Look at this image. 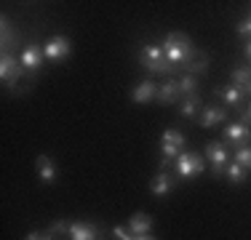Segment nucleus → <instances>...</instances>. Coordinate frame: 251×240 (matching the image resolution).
Masks as SVG:
<instances>
[{
    "label": "nucleus",
    "instance_id": "obj_1",
    "mask_svg": "<svg viewBox=\"0 0 251 240\" xmlns=\"http://www.w3.org/2000/svg\"><path fill=\"white\" fill-rule=\"evenodd\" d=\"M160 48H163V53H166V62H169L171 67H176V70L184 67V64H190L195 59V53H198V48L193 46V40H190L184 32L163 35Z\"/></svg>",
    "mask_w": 251,
    "mask_h": 240
},
{
    "label": "nucleus",
    "instance_id": "obj_2",
    "mask_svg": "<svg viewBox=\"0 0 251 240\" xmlns=\"http://www.w3.org/2000/svg\"><path fill=\"white\" fill-rule=\"evenodd\" d=\"M139 64L145 67L147 72H152V75H176V67H171L169 62H166V53L163 48L158 43H145L139 51Z\"/></svg>",
    "mask_w": 251,
    "mask_h": 240
},
{
    "label": "nucleus",
    "instance_id": "obj_3",
    "mask_svg": "<svg viewBox=\"0 0 251 240\" xmlns=\"http://www.w3.org/2000/svg\"><path fill=\"white\" fill-rule=\"evenodd\" d=\"M184 152V134L176 128H166L160 134V171H169V163Z\"/></svg>",
    "mask_w": 251,
    "mask_h": 240
},
{
    "label": "nucleus",
    "instance_id": "obj_4",
    "mask_svg": "<svg viewBox=\"0 0 251 240\" xmlns=\"http://www.w3.org/2000/svg\"><path fill=\"white\" fill-rule=\"evenodd\" d=\"M22 77H27L25 67H22V59L14 56V53H3L0 56V80H3V86L8 88V91H16V83L22 80Z\"/></svg>",
    "mask_w": 251,
    "mask_h": 240
},
{
    "label": "nucleus",
    "instance_id": "obj_5",
    "mask_svg": "<svg viewBox=\"0 0 251 240\" xmlns=\"http://www.w3.org/2000/svg\"><path fill=\"white\" fill-rule=\"evenodd\" d=\"M206 158H208V163H211L214 176H225V168L230 163V144L225 139H211L206 144Z\"/></svg>",
    "mask_w": 251,
    "mask_h": 240
},
{
    "label": "nucleus",
    "instance_id": "obj_6",
    "mask_svg": "<svg viewBox=\"0 0 251 240\" xmlns=\"http://www.w3.org/2000/svg\"><path fill=\"white\" fill-rule=\"evenodd\" d=\"M206 171V158L198 152H182L176 158V176L179 179H195Z\"/></svg>",
    "mask_w": 251,
    "mask_h": 240
},
{
    "label": "nucleus",
    "instance_id": "obj_7",
    "mask_svg": "<svg viewBox=\"0 0 251 240\" xmlns=\"http://www.w3.org/2000/svg\"><path fill=\"white\" fill-rule=\"evenodd\" d=\"M19 59H22V67H25L27 72V80H35L38 77V72H40V64H43V46H38V43H27L25 46V51L19 53Z\"/></svg>",
    "mask_w": 251,
    "mask_h": 240
},
{
    "label": "nucleus",
    "instance_id": "obj_8",
    "mask_svg": "<svg viewBox=\"0 0 251 240\" xmlns=\"http://www.w3.org/2000/svg\"><path fill=\"white\" fill-rule=\"evenodd\" d=\"M70 53H73V43H70V38H64V35H53V38H49L43 43V56L49 59V62H62Z\"/></svg>",
    "mask_w": 251,
    "mask_h": 240
},
{
    "label": "nucleus",
    "instance_id": "obj_9",
    "mask_svg": "<svg viewBox=\"0 0 251 240\" xmlns=\"http://www.w3.org/2000/svg\"><path fill=\"white\" fill-rule=\"evenodd\" d=\"M225 142L232 144V147H246L251 142V125L243 123V120H235V123H227L225 125Z\"/></svg>",
    "mask_w": 251,
    "mask_h": 240
},
{
    "label": "nucleus",
    "instance_id": "obj_10",
    "mask_svg": "<svg viewBox=\"0 0 251 240\" xmlns=\"http://www.w3.org/2000/svg\"><path fill=\"white\" fill-rule=\"evenodd\" d=\"M0 48H3V53H14V48H19L22 43V35H19V29H14L11 27V22H8V16L3 14V19H0Z\"/></svg>",
    "mask_w": 251,
    "mask_h": 240
},
{
    "label": "nucleus",
    "instance_id": "obj_11",
    "mask_svg": "<svg viewBox=\"0 0 251 240\" xmlns=\"http://www.w3.org/2000/svg\"><path fill=\"white\" fill-rule=\"evenodd\" d=\"M227 120V107H219V104H211V107H203L201 115H198V123L203 128H217Z\"/></svg>",
    "mask_w": 251,
    "mask_h": 240
},
{
    "label": "nucleus",
    "instance_id": "obj_12",
    "mask_svg": "<svg viewBox=\"0 0 251 240\" xmlns=\"http://www.w3.org/2000/svg\"><path fill=\"white\" fill-rule=\"evenodd\" d=\"M35 171H38V179L43 184H53L59 179V168L51 160V155H38V160H35Z\"/></svg>",
    "mask_w": 251,
    "mask_h": 240
},
{
    "label": "nucleus",
    "instance_id": "obj_13",
    "mask_svg": "<svg viewBox=\"0 0 251 240\" xmlns=\"http://www.w3.org/2000/svg\"><path fill=\"white\" fill-rule=\"evenodd\" d=\"M70 240H101V230L91 221H73L70 224Z\"/></svg>",
    "mask_w": 251,
    "mask_h": 240
},
{
    "label": "nucleus",
    "instance_id": "obj_14",
    "mask_svg": "<svg viewBox=\"0 0 251 240\" xmlns=\"http://www.w3.org/2000/svg\"><path fill=\"white\" fill-rule=\"evenodd\" d=\"M176 187V179L171 176L169 171H160L158 176H152V182H150V192L155 197H169L171 192H174Z\"/></svg>",
    "mask_w": 251,
    "mask_h": 240
},
{
    "label": "nucleus",
    "instance_id": "obj_15",
    "mask_svg": "<svg viewBox=\"0 0 251 240\" xmlns=\"http://www.w3.org/2000/svg\"><path fill=\"white\" fill-rule=\"evenodd\" d=\"M152 99H158V83H152V80L136 83L134 91H131V101H136V104H147Z\"/></svg>",
    "mask_w": 251,
    "mask_h": 240
},
{
    "label": "nucleus",
    "instance_id": "obj_16",
    "mask_svg": "<svg viewBox=\"0 0 251 240\" xmlns=\"http://www.w3.org/2000/svg\"><path fill=\"white\" fill-rule=\"evenodd\" d=\"M214 96L222 99L227 107H241V101H243V96H246V94H243L238 86H232V83H230V86H217V88H214Z\"/></svg>",
    "mask_w": 251,
    "mask_h": 240
},
{
    "label": "nucleus",
    "instance_id": "obj_17",
    "mask_svg": "<svg viewBox=\"0 0 251 240\" xmlns=\"http://www.w3.org/2000/svg\"><path fill=\"white\" fill-rule=\"evenodd\" d=\"M128 230H131V235H134V238H136V235H150V230H152V216L136 211V214L128 219Z\"/></svg>",
    "mask_w": 251,
    "mask_h": 240
},
{
    "label": "nucleus",
    "instance_id": "obj_18",
    "mask_svg": "<svg viewBox=\"0 0 251 240\" xmlns=\"http://www.w3.org/2000/svg\"><path fill=\"white\" fill-rule=\"evenodd\" d=\"M179 99H182V94H179V86H176L174 77L158 86V101L160 104H174V101H179Z\"/></svg>",
    "mask_w": 251,
    "mask_h": 240
},
{
    "label": "nucleus",
    "instance_id": "obj_19",
    "mask_svg": "<svg viewBox=\"0 0 251 240\" xmlns=\"http://www.w3.org/2000/svg\"><path fill=\"white\" fill-rule=\"evenodd\" d=\"M230 83H232V86H238L243 94H251V67L238 64V67L232 70V75H230Z\"/></svg>",
    "mask_w": 251,
    "mask_h": 240
},
{
    "label": "nucleus",
    "instance_id": "obj_20",
    "mask_svg": "<svg viewBox=\"0 0 251 240\" xmlns=\"http://www.w3.org/2000/svg\"><path fill=\"white\" fill-rule=\"evenodd\" d=\"M201 110H203L201 96H198V94H193V96H187V99H182V107H179V115L190 120V118L201 115Z\"/></svg>",
    "mask_w": 251,
    "mask_h": 240
},
{
    "label": "nucleus",
    "instance_id": "obj_21",
    "mask_svg": "<svg viewBox=\"0 0 251 240\" xmlns=\"http://www.w3.org/2000/svg\"><path fill=\"white\" fill-rule=\"evenodd\" d=\"M176 86H179V94H182V99H187V96H193V94H198V77L195 75H190V72H184L182 77L176 80Z\"/></svg>",
    "mask_w": 251,
    "mask_h": 240
},
{
    "label": "nucleus",
    "instance_id": "obj_22",
    "mask_svg": "<svg viewBox=\"0 0 251 240\" xmlns=\"http://www.w3.org/2000/svg\"><path fill=\"white\" fill-rule=\"evenodd\" d=\"M225 176H227V182H230V184H243L249 179V171L232 160V163H227V168H225Z\"/></svg>",
    "mask_w": 251,
    "mask_h": 240
},
{
    "label": "nucleus",
    "instance_id": "obj_23",
    "mask_svg": "<svg viewBox=\"0 0 251 240\" xmlns=\"http://www.w3.org/2000/svg\"><path fill=\"white\" fill-rule=\"evenodd\" d=\"M208 62H211V59H208V53L198 51V53H195V59L187 64V70H184V72H190V75H195V77H198L201 72H206V70H208Z\"/></svg>",
    "mask_w": 251,
    "mask_h": 240
},
{
    "label": "nucleus",
    "instance_id": "obj_24",
    "mask_svg": "<svg viewBox=\"0 0 251 240\" xmlns=\"http://www.w3.org/2000/svg\"><path fill=\"white\" fill-rule=\"evenodd\" d=\"M235 163L243 166L246 171H251V144H246V147H238L235 149Z\"/></svg>",
    "mask_w": 251,
    "mask_h": 240
},
{
    "label": "nucleus",
    "instance_id": "obj_25",
    "mask_svg": "<svg viewBox=\"0 0 251 240\" xmlns=\"http://www.w3.org/2000/svg\"><path fill=\"white\" fill-rule=\"evenodd\" d=\"M49 232H51L53 238H56V235H59V238H62V235H70V224L59 219V221H53V224L49 227Z\"/></svg>",
    "mask_w": 251,
    "mask_h": 240
},
{
    "label": "nucleus",
    "instance_id": "obj_26",
    "mask_svg": "<svg viewBox=\"0 0 251 240\" xmlns=\"http://www.w3.org/2000/svg\"><path fill=\"white\" fill-rule=\"evenodd\" d=\"M235 32L241 35V38L251 40V14H249V16H246V19H243L241 24H238V27H235Z\"/></svg>",
    "mask_w": 251,
    "mask_h": 240
},
{
    "label": "nucleus",
    "instance_id": "obj_27",
    "mask_svg": "<svg viewBox=\"0 0 251 240\" xmlns=\"http://www.w3.org/2000/svg\"><path fill=\"white\" fill-rule=\"evenodd\" d=\"M112 235H115V240H134V235H131V230L128 227H112Z\"/></svg>",
    "mask_w": 251,
    "mask_h": 240
},
{
    "label": "nucleus",
    "instance_id": "obj_28",
    "mask_svg": "<svg viewBox=\"0 0 251 240\" xmlns=\"http://www.w3.org/2000/svg\"><path fill=\"white\" fill-rule=\"evenodd\" d=\"M25 240H43V232H40V230H32Z\"/></svg>",
    "mask_w": 251,
    "mask_h": 240
},
{
    "label": "nucleus",
    "instance_id": "obj_29",
    "mask_svg": "<svg viewBox=\"0 0 251 240\" xmlns=\"http://www.w3.org/2000/svg\"><path fill=\"white\" fill-rule=\"evenodd\" d=\"M243 53H246V59L251 62V40H246V46H243Z\"/></svg>",
    "mask_w": 251,
    "mask_h": 240
},
{
    "label": "nucleus",
    "instance_id": "obj_30",
    "mask_svg": "<svg viewBox=\"0 0 251 240\" xmlns=\"http://www.w3.org/2000/svg\"><path fill=\"white\" fill-rule=\"evenodd\" d=\"M243 123H251V104L246 107V112H243Z\"/></svg>",
    "mask_w": 251,
    "mask_h": 240
},
{
    "label": "nucleus",
    "instance_id": "obj_31",
    "mask_svg": "<svg viewBox=\"0 0 251 240\" xmlns=\"http://www.w3.org/2000/svg\"><path fill=\"white\" fill-rule=\"evenodd\" d=\"M134 240H155V238H152V235H136Z\"/></svg>",
    "mask_w": 251,
    "mask_h": 240
}]
</instances>
